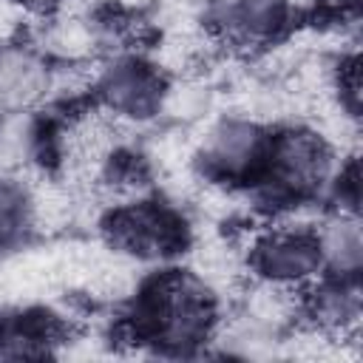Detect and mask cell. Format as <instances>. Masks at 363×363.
I'll return each mask as SVG.
<instances>
[{
    "mask_svg": "<svg viewBox=\"0 0 363 363\" xmlns=\"http://www.w3.org/2000/svg\"><path fill=\"white\" fill-rule=\"evenodd\" d=\"M159 318H162V337L167 343L187 346V343H196L207 332L210 312H207L204 298L196 289H190L187 284H179L162 301Z\"/></svg>",
    "mask_w": 363,
    "mask_h": 363,
    "instance_id": "obj_1",
    "label": "cell"
},
{
    "mask_svg": "<svg viewBox=\"0 0 363 363\" xmlns=\"http://www.w3.org/2000/svg\"><path fill=\"white\" fill-rule=\"evenodd\" d=\"M45 91V68L26 51H0V108H26Z\"/></svg>",
    "mask_w": 363,
    "mask_h": 363,
    "instance_id": "obj_2",
    "label": "cell"
},
{
    "mask_svg": "<svg viewBox=\"0 0 363 363\" xmlns=\"http://www.w3.org/2000/svg\"><path fill=\"white\" fill-rule=\"evenodd\" d=\"M320 244L306 235H275L261 247V269L272 278H303L318 267Z\"/></svg>",
    "mask_w": 363,
    "mask_h": 363,
    "instance_id": "obj_3",
    "label": "cell"
},
{
    "mask_svg": "<svg viewBox=\"0 0 363 363\" xmlns=\"http://www.w3.org/2000/svg\"><path fill=\"white\" fill-rule=\"evenodd\" d=\"M105 94H108L111 105H116L119 111L145 116L156 105L159 88H156V79L145 68H139V65H116L105 79Z\"/></svg>",
    "mask_w": 363,
    "mask_h": 363,
    "instance_id": "obj_4",
    "label": "cell"
},
{
    "mask_svg": "<svg viewBox=\"0 0 363 363\" xmlns=\"http://www.w3.org/2000/svg\"><path fill=\"white\" fill-rule=\"evenodd\" d=\"M278 167L289 184H312L323 176L326 153L320 142L309 139L306 133H292L278 145Z\"/></svg>",
    "mask_w": 363,
    "mask_h": 363,
    "instance_id": "obj_5",
    "label": "cell"
},
{
    "mask_svg": "<svg viewBox=\"0 0 363 363\" xmlns=\"http://www.w3.org/2000/svg\"><path fill=\"white\" fill-rule=\"evenodd\" d=\"M116 233L119 238L133 250V252H164V247L170 244V227L162 216L150 213V210H133L128 216H122L116 221Z\"/></svg>",
    "mask_w": 363,
    "mask_h": 363,
    "instance_id": "obj_6",
    "label": "cell"
},
{
    "mask_svg": "<svg viewBox=\"0 0 363 363\" xmlns=\"http://www.w3.org/2000/svg\"><path fill=\"white\" fill-rule=\"evenodd\" d=\"M320 252L337 267V269H357L363 241H360V227L354 221H337L332 224L323 238H320Z\"/></svg>",
    "mask_w": 363,
    "mask_h": 363,
    "instance_id": "obj_7",
    "label": "cell"
},
{
    "mask_svg": "<svg viewBox=\"0 0 363 363\" xmlns=\"http://www.w3.org/2000/svg\"><path fill=\"white\" fill-rule=\"evenodd\" d=\"M255 142H258V136H255L252 128H247V125H224L213 136L210 156H213V162L235 170V167H241L252 156Z\"/></svg>",
    "mask_w": 363,
    "mask_h": 363,
    "instance_id": "obj_8",
    "label": "cell"
},
{
    "mask_svg": "<svg viewBox=\"0 0 363 363\" xmlns=\"http://www.w3.org/2000/svg\"><path fill=\"white\" fill-rule=\"evenodd\" d=\"M281 0H241L238 3V20L250 31H264L278 20Z\"/></svg>",
    "mask_w": 363,
    "mask_h": 363,
    "instance_id": "obj_9",
    "label": "cell"
},
{
    "mask_svg": "<svg viewBox=\"0 0 363 363\" xmlns=\"http://www.w3.org/2000/svg\"><path fill=\"white\" fill-rule=\"evenodd\" d=\"M20 221H23V201L11 190L0 187V238H9Z\"/></svg>",
    "mask_w": 363,
    "mask_h": 363,
    "instance_id": "obj_10",
    "label": "cell"
},
{
    "mask_svg": "<svg viewBox=\"0 0 363 363\" xmlns=\"http://www.w3.org/2000/svg\"><path fill=\"white\" fill-rule=\"evenodd\" d=\"M26 6H34V9H45V6H51L54 0H23Z\"/></svg>",
    "mask_w": 363,
    "mask_h": 363,
    "instance_id": "obj_11",
    "label": "cell"
}]
</instances>
